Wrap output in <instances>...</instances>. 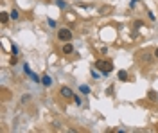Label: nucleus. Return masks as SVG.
<instances>
[{
  "instance_id": "nucleus-10",
  "label": "nucleus",
  "mask_w": 158,
  "mask_h": 133,
  "mask_svg": "<svg viewBox=\"0 0 158 133\" xmlns=\"http://www.w3.org/2000/svg\"><path fill=\"white\" fill-rule=\"evenodd\" d=\"M29 99H31V95H29V94L22 95V103H29Z\"/></svg>"
},
{
  "instance_id": "nucleus-9",
  "label": "nucleus",
  "mask_w": 158,
  "mask_h": 133,
  "mask_svg": "<svg viewBox=\"0 0 158 133\" xmlns=\"http://www.w3.org/2000/svg\"><path fill=\"white\" fill-rule=\"evenodd\" d=\"M18 16H20V15H18V11H16V9H13V11H11V18H13V20H18Z\"/></svg>"
},
{
  "instance_id": "nucleus-6",
  "label": "nucleus",
  "mask_w": 158,
  "mask_h": 133,
  "mask_svg": "<svg viewBox=\"0 0 158 133\" xmlns=\"http://www.w3.org/2000/svg\"><path fill=\"white\" fill-rule=\"evenodd\" d=\"M117 76H119L120 81H126V79H128V72L126 70H119V74H117Z\"/></svg>"
},
{
  "instance_id": "nucleus-12",
  "label": "nucleus",
  "mask_w": 158,
  "mask_h": 133,
  "mask_svg": "<svg viewBox=\"0 0 158 133\" xmlns=\"http://www.w3.org/2000/svg\"><path fill=\"white\" fill-rule=\"evenodd\" d=\"M155 56H156V58H158V49H156V52H155Z\"/></svg>"
},
{
  "instance_id": "nucleus-5",
  "label": "nucleus",
  "mask_w": 158,
  "mask_h": 133,
  "mask_svg": "<svg viewBox=\"0 0 158 133\" xmlns=\"http://www.w3.org/2000/svg\"><path fill=\"white\" fill-rule=\"evenodd\" d=\"M9 18H11V15H7V13H0V22H2V25L7 24Z\"/></svg>"
},
{
  "instance_id": "nucleus-8",
  "label": "nucleus",
  "mask_w": 158,
  "mask_h": 133,
  "mask_svg": "<svg viewBox=\"0 0 158 133\" xmlns=\"http://www.w3.org/2000/svg\"><path fill=\"white\" fill-rule=\"evenodd\" d=\"M81 92H83V94H90V86H86V85H81Z\"/></svg>"
},
{
  "instance_id": "nucleus-11",
  "label": "nucleus",
  "mask_w": 158,
  "mask_h": 133,
  "mask_svg": "<svg viewBox=\"0 0 158 133\" xmlns=\"http://www.w3.org/2000/svg\"><path fill=\"white\" fill-rule=\"evenodd\" d=\"M142 25H144V24L140 22V20H136V22H135V27H136V29H140V27H142Z\"/></svg>"
},
{
  "instance_id": "nucleus-3",
  "label": "nucleus",
  "mask_w": 158,
  "mask_h": 133,
  "mask_svg": "<svg viewBox=\"0 0 158 133\" xmlns=\"http://www.w3.org/2000/svg\"><path fill=\"white\" fill-rule=\"evenodd\" d=\"M59 94H61V97H65V99H70V97H74V92H72L70 88H68V86H61Z\"/></svg>"
},
{
  "instance_id": "nucleus-1",
  "label": "nucleus",
  "mask_w": 158,
  "mask_h": 133,
  "mask_svg": "<svg viewBox=\"0 0 158 133\" xmlns=\"http://www.w3.org/2000/svg\"><path fill=\"white\" fill-rule=\"evenodd\" d=\"M95 69H99L101 72H104V74H110V72L113 70V63L108 61V59H97V61H95Z\"/></svg>"
},
{
  "instance_id": "nucleus-4",
  "label": "nucleus",
  "mask_w": 158,
  "mask_h": 133,
  "mask_svg": "<svg viewBox=\"0 0 158 133\" xmlns=\"http://www.w3.org/2000/svg\"><path fill=\"white\" fill-rule=\"evenodd\" d=\"M72 52H74L72 43H65V45H63V54H72Z\"/></svg>"
},
{
  "instance_id": "nucleus-2",
  "label": "nucleus",
  "mask_w": 158,
  "mask_h": 133,
  "mask_svg": "<svg viewBox=\"0 0 158 133\" xmlns=\"http://www.w3.org/2000/svg\"><path fill=\"white\" fill-rule=\"evenodd\" d=\"M58 40H61V42H70L72 40V31L70 29H59L58 31Z\"/></svg>"
},
{
  "instance_id": "nucleus-7",
  "label": "nucleus",
  "mask_w": 158,
  "mask_h": 133,
  "mask_svg": "<svg viewBox=\"0 0 158 133\" xmlns=\"http://www.w3.org/2000/svg\"><path fill=\"white\" fill-rule=\"evenodd\" d=\"M43 85H45V86H50V85H52V81H50L49 76H43Z\"/></svg>"
}]
</instances>
